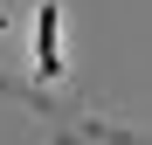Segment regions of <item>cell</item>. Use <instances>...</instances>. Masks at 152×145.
Listing matches in <instances>:
<instances>
[{
    "mask_svg": "<svg viewBox=\"0 0 152 145\" xmlns=\"http://www.w3.org/2000/svg\"><path fill=\"white\" fill-rule=\"evenodd\" d=\"M56 0H42V21H35V62H42V76H56L62 69V55H56Z\"/></svg>",
    "mask_w": 152,
    "mask_h": 145,
    "instance_id": "1",
    "label": "cell"
}]
</instances>
